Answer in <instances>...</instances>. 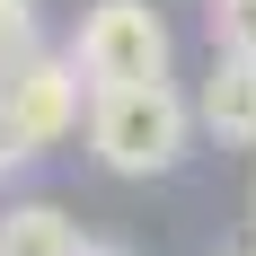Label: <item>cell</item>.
<instances>
[{
  "label": "cell",
  "instance_id": "30bf717a",
  "mask_svg": "<svg viewBox=\"0 0 256 256\" xmlns=\"http://www.w3.org/2000/svg\"><path fill=\"white\" fill-rule=\"evenodd\" d=\"M221 256H256V248H221Z\"/></svg>",
  "mask_w": 256,
  "mask_h": 256
},
{
  "label": "cell",
  "instance_id": "5b68a950",
  "mask_svg": "<svg viewBox=\"0 0 256 256\" xmlns=\"http://www.w3.org/2000/svg\"><path fill=\"white\" fill-rule=\"evenodd\" d=\"M0 256H88V230H80L62 204L26 194V204L0 212Z\"/></svg>",
  "mask_w": 256,
  "mask_h": 256
},
{
  "label": "cell",
  "instance_id": "ba28073f",
  "mask_svg": "<svg viewBox=\"0 0 256 256\" xmlns=\"http://www.w3.org/2000/svg\"><path fill=\"white\" fill-rule=\"evenodd\" d=\"M26 159H36V150H26V142H18V132H9V124H0V186H9V177H18V168H26Z\"/></svg>",
  "mask_w": 256,
  "mask_h": 256
},
{
  "label": "cell",
  "instance_id": "7a4b0ae2",
  "mask_svg": "<svg viewBox=\"0 0 256 256\" xmlns=\"http://www.w3.org/2000/svg\"><path fill=\"white\" fill-rule=\"evenodd\" d=\"M71 62L88 80V98L98 88H150L177 62V36H168V18L150 0H88L71 26Z\"/></svg>",
  "mask_w": 256,
  "mask_h": 256
},
{
  "label": "cell",
  "instance_id": "9c48e42d",
  "mask_svg": "<svg viewBox=\"0 0 256 256\" xmlns=\"http://www.w3.org/2000/svg\"><path fill=\"white\" fill-rule=\"evenodd\" d=\"M88 256H132V248H115V238H88Z\"/></svg>",
  "mask_w": 256,
  "mask_h": 256
},
{
  "label": "cell",
  "instance_id": "52a82bcc",
  "mask_svg": "<svg viewBox=\"0 0 256 256\" xmlns=\"http://www.w3.org/2000/svg\"><path fill=\"white\" fill-rule=\"evenodd\" d=\"M44 44V18H36V0H0V71L18 62V53Z\"/></svg>",
  "mask_w": 256,
  "mask_h": 256
},
{
  "label": "cell",
  "instance_id": "8fae6325",
  "mask_svg": "<svg viewBox=\"0 0 256 256\" xmlns=\"http://www.w3.org/2000/svg\"><path fill=\"white\" fill-rule=\"evenodd\" d=\"M248 212H256V186H248Z\"/></svg>",
  "mask_w": 256,
  "mask_h": 256
},
{
  "label": "cell",
  "instance_id": "6da1fadb",
  "mask_svg": "<svg viewBox=\"0 0 256 256\" xmlns=\"http://www.w3.org/2000/svg\"><path fill=\"white\" fill-rule=\"evenodd\" d=\"M194 98H186L177 80H150V88H98L88 98V150H98V168H115V177H168V168H186V150H194Z\"/></svg>",
  "mask_w": 256,
  "mask_h": 256
},
{
  "label": "cell",
  "instance_id": "277c9868",
  "mask_svg": "<svg viewBox=\"0 0 256 256\" xmlns=\"http://www.w3.org/2000/svg\"><path fill=\"white\" fill-rule=\"evenodd\" d=\"M194 124L221 150H256V62L248 53H212L204 88H194Z\"/></svg>",
  "mask_w": 256,
  "mask_h": 256
},
{
  "label": "cell",
  "instance_id": "3957f363",
  "mask_svg": "<svg viewBox=\"0 0 256 256\" xmlns=\"http://www.w3.org/2000/svg\"><path fill=\"white\" fill-rule=\"evenodd\" d=\"M80 115H88V80H80L71 53H44V44H36V53H18V62L0 71V124L18 132L36 159H44L53 142H71Z\"/></svg>",
  "mask_w": 256,
  "mask_h": 256
},
{
  "label": "cell",
  "instance_id": "8992f818",
  "mask_svg": "<svg viewBox=\"0 0 256 256\" xmlns=\"http://www.w3.org/2000/svg\"><path fill=\"white\" fill-rule=\"evenodd\" d=\"M212 53H248L256 62V0H212Z\"/></svg>",
  "mask_w": 256,
  "mask_h": 256
}]
</instances>
